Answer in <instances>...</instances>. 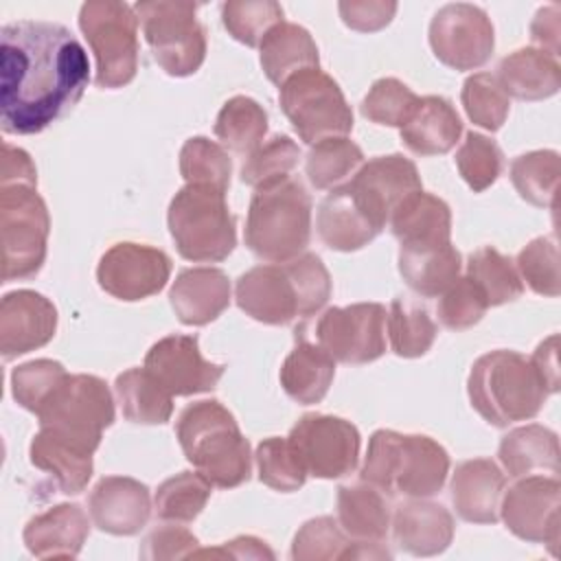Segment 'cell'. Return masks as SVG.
<instances>
[{
    "instance_id": "obj_1",
    "label": "cell",
    "mask_w": 561,
    "mask_h": 561,
    "mask_svg": "<svg viewBox=\"0 0 561 561\" xmlns=\"http://www.w3.org/2000/svg\"><path fill=\"white\" fill-rule=\"evenodd\" d=\"M90 61L57 22L18 20L0 31V118L4 134H39L81 99Z\"/></svg>"
},
{
    "instance_id": "obj_2",
    "label": "cell",
    "mask_w": 561,
    "mask_h": 561,
    "mask_svg": "<svg viewBox=\"0 0 561 561\" xmlns=\"http://www.w3.org/2000/svg\"><path fill=\"white\" fill-rule=\"evenodd\" d=\"M175 434L186 460L219 489H234L250 480L252 454L237 419L215 399L188 403Z\"/></svg>"
},
{
    "instance_id": "obj_3",
    "label": "cell",
    "mask_w": 561,
    "mask_h": 561,
    "mask_svg": "<svg viewBox=\"0 0 561 561\" xmlns=\"http://www.w3.org/2000/svg\"><path fill=\"white\" fill-rule=\"evenodd\" d=\"M449 473V454L425 434L373 432L362 465V480L386 495L432 497Z\"/></svg>"
},
{
    "instance_id": "obj_4",
    "label": "cell",
    "mask_w": 561,
    "mask_h": 561,
    "mask_svg": "<svg viewBox=\"0 0 561 561\" xmlns=\"http://www.w3.org/2000/svg\"><path fill=\"white\" fill-rule=\"evenodd\" d=\"M467 392L473 410L495 427L537 416L550 394L530 357L506 348L473 362Z\"/></svg>"
},
{
    "instance_id": "obj_5",
    "label": "cell",
    "mask_w": 561,
    "mask_h": 561,
    "mask_svg": "<svg viewBox=\"0 0 561 561\" xmlns=\"http://www.w3.org/2000/svg\"><path fill=\"white\" fill-rule=\"evenodd\" d=\"M311 239V197L300 180L254 188L245 219V245L267 263L300 256Z\"/></svg>"
},
{
    "instance_id": "obj_6",
    "label": "cell",
    "mask_w": 561,
    "mask_h": 561,
    "mask_svg": "<svg viewBox=\"0 0 561 561\" xmlns=\"http://www.w3.org/2000/svg\"><path fill=\"white\" fill-rule=\"evenodd\" d=\"M167 224L180 256L193 263L224 261L237 245L226 193L213 186L184 184L169 204Z\"/></svg>"
},
{
    "instance_id": "obj_7",
    "label": "cell",
    "mask_w": 561,
    "mask_h": 561,
    "mask_svg": "<svg viewBox=\"0 0 561 561\" xmlns=\"http://www.w3.org/2000/svg\"><path fill=\"white\" fill-rule=\"evenodd\" d=\"M79 28L94 59V83L116 90L134 81L138 72V18L134 7L118 0H90L79 9Z\"/></svg>"
},
{
    "instance_id": "obj_8",
    "label": "cell",
    "mask_w": 561,
    "mask_h": 561,
    "mask_svg": "<svg viewBox=\"0 0 561 561\" xmlns=\"http://www.w3.org/2000/svg\"><path fill=\"white\" fill-rule=\"evenodd\" d=\"M2 283L33 278L44 261L50 234L46 202L31 184H2L0 188Z\"/></svg>"
},
{
    "instance_id": "obj_9",
    "label": "cell",
    "mask_w": 561,
    "mask_h": 561,
    "mask_svg": "<svg viewBox=\"0 0 561 561\" xmlns=\"http://www.w3.org/2000/svg\"><path fill=\"white\" fill-rule=\"evenodd\" d=\"M39 427L94 454L103 430L114 423V399L96 375H68L35 414Z\"/></svg>"
},
{
    "instance_id": "obj_10",
    "label": "cell",
    "mask_w": 561,
    "mask_h": 561,
    "mask_svg": "<svg viewBox=\"0 0 561 561\" xmlns=\"http://www.w3.org/2000/svg\"><path fill=\"white\" fill-rule=\"evenodd\" d=\"M142 35L158 66L171 77H188L206 59V33L197 22V4L178 0H142L134 4Z\"/></svg>"
},
{
    "instance_id": "obj_11",
    "label": "cell",
    "mask_w": 561,
    "mask_h": 561,
    "mask_svg": "<svg viewBox=\"0 0 561 561\" xmlns=\"http://www.w3.org/2000/svg\"><path fill=\"white\" fill-rule=\"evenodd\" d=\"M278 101L298 138L316 145L353 129V110L340 85L320 68H307L278 85Z\"/></svg>"
},
{
    "instance_id": "obj_12",
    "label": "cell",
    "mask_w": 561,
    "mask_h": 561,
    "mask_svg": "<svg viewBox=\"0 0 561 561\" xmlns=\"http://www.w3.org/2000/svg\"><path fill=\"white\" fill-rule=\"evenodd\" d=\"M307 476L333 480L355 471L359 460L357 427L333 414H305L287 436Z\"/></svg>"
},
{
    "instance_id": "obj_13",
    "label": "cell",
    "mask_w": 561,
    "mask_h": 561,
    "mask_svg": "<svg viewBox=\"0 0 561 561\" xmlns=\"http://www.w3.org/2000/svg\"><path fill=\"white\" fill-rule=\"evenodd\" d=\"M430 46L440 64L454 70H476L491 59L495 48L491 18L478 4L449 2L430 22Z\"/></svg>"
},
{
    "instance_id": "obj_14",
    "label": "cell",
    "mask_w": 561,
    "mask_h": 561,
    "mask_svg": "<svg viewBox=\"0 0 561 561\" xmlns=\"http://www.w3.org/2000/svg\"><path fill=\"white\" fill-rule=\"evenodd\" d=\"M500 517L506 528L533 543H546L552 554L561 539V482L557 476H522L502 493Z\"/></svg>"
},
{
    "instance_id": "obj_15",
    "label": "cell",
    "mask_w": 561,
    "mask_h": 561,
    "mask_svg": "<svg viewBox=\"0 0 561 561\" xmlns=\"http://www.w3.org/2000/svg\"><path fill=\"white\" fill-rule=\"evenodd\" d=\"M386 316L379 302L331 307L316 324V340L335 362L370 364L386 353Z\"/></svg>"
},
{
    "instance_id": "obj_16",
    "label": "cell",
    "mask_w": 561,
    "mask_h": 561,
    "mask_svg": "<svg viewBox=\"0 0 561 561\" xmlns=\"http://www.w3.org/2000/svg\"><path fill=\"white\" fill-rule=\"evenodd\" d=\"M169 276L171 259L158 248L134 241L114 243L96 265L99 287L125 302H136L162 291Z\"/></svg>"
},
{
    "instance_id": "obj_17",
    "label": "cell",
    "mask_w": 561,
    "mask_h": 561,
    "mask_svg": "<svg viewBox=\"0 0 561 561\" xmlns=\"http://www.w3.org/2000/svg\"><path fill=\"white\" fill-rule=\"evenodd\" d=\"M145 368L173 394L191 397L210 392L226 366L204 359L195 335L171 333L158 340L145 355Z\"/></svg>"
},
{
    "instance_id": "obj_18",
    "label": "cell",
    "mask_w": 561,
    "mask_h": 561,
    "mask_svg": "<svg viewBox=\"0 0 561 561\" xmlns=\"http://www.w3.org/2000/svg\"><path fill=\"white\" fill-rule=\"evenodd\" d=\"M346 184L381 228L405 197L423 188L416 164L401 153L377 156L364 162Z\"/></svg>"
},
{
    "instance_id": "obj_19",
    "label": "cell",
    "mask_w": 561,
    "mask_h": 561,
    "mask_svg": "<svg viewBox=\"0 0 561 561\" xmlns=\"http://www.w3.org/2000/svg\"><path fill=\"white\" fill-rule=\"evenodd\" d=\"M57 331V307L39 291L15 289L0 300V353L9 362L46 346Z\"/></svg>"
},
{
    "instance_id": "obj_20",
    "label": "cell",
    "mask_w": 561,
    "mask_h": 561,
    "mask_svg": "<svg viewBox=\"0 0 561 561\" xmlns=\"http://www.w3.org/2000/svg\"><path fill=\"white\" fill-rule=\"evenodd\" d=\"M234 300L256 322L280 327L300 318V298L285 263H265L237 278Z\"/></svg>"
},
{
    "instance_id": "obj_21",
    "label": "cell",
    "mask_w": 561,
    "mask_h": 561,
    "mask_svg": "<svg viewBox=\"0 0 561 561\" xmlns=\"http://www.w3.org/2000/svg\"><path fill=\"white\" fill-rule=\"evenodd\" d=\"M88 513L99 530L131 537L140 533L151 517V495L140 480L105 476L94 484L88 497Z\"/></svg>"
},
{
    "instance_id": "obj_22",
    "label": "cell",
    "mask_w": 561,
    "mask_h": 561,
    "mask_svg": "<svg viewBox=\"0 0 561 561\" xmlns=\"http://www.w3.org/2000/svg\"><path fill=\"white\" fill-rule=\"evenodd\" d=\"M394 543L414 557H434L449 548L454 539L451 513L427 497H410L399 504L390 519Z\"/></svg>"
},
{
    "instance_id": "obj_23",
    "label": "cell",
    "mask_w": 561,
    "mask_h": 561,
    "mask_svg": "<svg viewBox=\"0 0 561 561\" xmlns=\"http://www.w3.org/2000/svg\"><path fill=\"white\" fill-rule=\"evenodd\" d=\"M506 486L504 471L491 458H471L456 467L449 495L460 519L471 524H495Z\"/></svg>"
},
{
    "instance_id": "obj_24",
    "label": "cell",
    "mask_w": 561,
    "mask_h": 561,
    "mask_svg": "<svg viewBox=\"0 0 561 561\" xmlns=\"http://www.w3.org/2000/svg\"><path fill=\"white\" fill-rule=\"evenodd\" d=\"M90 519L79 504H57L26 522L24 546L37 559H75L90 535Z\"/></svg>"
},
{
    "instance_id": "obj_25",
    "label": "cell",
    "mask_w": 561,
    "mask_h": 561,
    "mask_svg": "<svg viewBox=\"0 0 561 561\" xmlns=\"http://www.w3.org/2000/svg\"><path fill=\"white\" fill-rule=\"evenodd\" d=\"M230 278L219 267H186L169 291V302L182 324L204 327L217 320L230 305Z\"/></svg>"
},
{
    "instance_id": "obj_26",
    "label": "cell",
    "mask_w": 561,
    "mask_h": 561,
    "mask_svg": "<svg viewBox=\"0 0 561 561\" xmlns=\"http://www.w3.org/2000/svg\"><path fill=\"white\" fill-rule=\"evenodd\" d=\"M318 234L337 252H355L368 245L383 228L366 213L348 184L331 188L318 206Z\"/></svg>"
},
{
    "instance_id": "obj_27",
    "label": "cell",
    "mask_w": 561,
    "mask_h": 561,
    "mask_svg": "<svg viewBox=\"0 0 561 561\" xmlns=\"http://www.w3.org/2000/svg\"><path fill=\"white\" fill-rule=\"evenodd\" d=\"M401 248H432L451 241V210L423 188L405 197L388 219Z\"/></svg>"
},
{
    "instance_id": "obj_28",
    "label": "cell",
    "mask_w": 561,
    "mask_h": 561,
    "mask_svg": "<svg viewBox=\"0 0 561 561\" xmlns=\"http://www.w3.org/2000/svg\"><path fill=\"white\" fill-rule=\"evenodd\" d=\"M506 96L519 101H543L561 88V66L557 57L535 48H517L502 57L495 75Z\"/></svg>"
},
{
    "instance_id": "obj_29",
    "label": "cell",
    "mask_w": 561,
    "mask_h": 561,
    "mask_svg": "<svg viewBox=\"0 0 561 561\" xmlns=\"http://www.w3.org/2000/svg\"><path fill=\"white\" fill-rule=\"evenodd\" d=\"M462 134V121L456 107L436 94L423 96L401 127L403 145L416 156H440L456 147Z\"/></svg>"
},
{
    "instance_id": "obj_30",
    "label": "cell",
    "mask_w": 561,
    "mask_h": 561,
    "mask_svg": "<svg viewBox=\"0 0 561 561\" xmlns=\"http://www.w3.org/2000/svg\"><path fill=\"white\" fill-rule=\"evenodd\" d=\"M335 377V359L305 337H296V346L280 366V386L289 399L300 405L320 403Z\"/></svg>"
},
{
    "instance_id": "obj_31",
    "label": "cell",
    "mask_w": 561,
    "mask_h": 561,
    "mask_svg": "<svg viewBox=\"0 0 561 561\" xmlns=\"http://www.w3.org/2000/svg\"><path fill=\"white\" fill-rule=\"evenodd\" d=\"M28 456L31 462L46 471L55 480L57 489L66 495L81 493L92 478V454L53 434L50 430L39 427L31 440Z\"/></svg>"
},
{
    "instance_id": "obj_32",
    "label": "cell",
    "mask_w": 561,
    "mask_h": 561,
    "mask_svg": "<svg viewBox=\"0 0 561 561\" xmlns=\"http://www.w3.org/2000/svg\"><path fill=\"white\" fill-rule=\"evenodd\" d=\"M497 458L511 478L537 471L559 473V436L546 425L528 423L511 430L497 447Z\"/></svg>"
},
{
    "instance_id": "obj_33",
    "label": "cell",
    "mask_w": 561,
    "mask_h": 561,
    "mask_svg": "<svg viewBox=\"0 0 561 561\" xmlns=\"http://www.w3.org/2000/svg\"><path fill=\"white\" fill-rule=\"evenodd\" d=\"M259 59L265 77L280 85L291 75L318 68V46L311 37V33L294 22H280L276 24L259 44Z\"/></svg>"
},
{
    "instance_id": "obj_34",
    "label": "cell",
    "mask_w": 561,
    "mask_h": 561,
    "mask_svg": "<svg viewBox=\"0 0 561 561\" xmlns=\"http://www.w3.org/2000/svg\"><path fill=\"white\" fill-rule=\"evenodd\" d=\"M388 495L368 482L337 489V524L355 541H381L390 530Z\"/></svg>"
},
{
    "instance_id": "obj_35",
    "label": "cell",
    "mask_w": 561,
    "mask_h": 561,
    "mask_svg": "<svg viewBox=\"0 0 561 561\" xmlns=\"http://www.w3.org/2000/svg\"><path fill=\"white\" fill-rule=\"evenodd\" d=\"M462 259L449 243L432 248H399V274L405 285L425 298L440 296L458 276Z\"/></svg>"
},
{
    "instance_id": "obj_36",
    "label": "cell",
    "mask_w": 561,
    "mask_h": 561,
    "mask_svg": "<svg viewBox=\"0 0 561 561\" xmlns=\"http://www.w3.org/2000/svg\"><path fill=\"white\" fill-rule=\"evenodd\" d=\"M114 392L129 423L160 425L173 414V394L145 366L121 373L114 381Z\"/></svg>"
},
{
    "instance_id": "obj_37",
    "label": "cell",
    "mask_w": 561,
    "mask_h": 561,
    "mask_svg": "<svg viewBox=\"0 0 561 561\" xmlns=\"http://www.w3.org/2000/svg\"><path fill=\"white\" fill-rule=\"evenodd\" d=\"M267 134V112L250 96H232L224 103L215 121V136L221 147L250 156Z\"/></svg>"
},
{
    "instance_id": "obj_38",
    "label": "cell",
    "mask_w": 561,
    "mask_h": 561,
    "mask_svg": "<svg viewBox=\"0 0 561 561\" xmlns=\"http://www.w3.org/2000/svg\"><path fill=\"white\" fill-rule=\"evenodd\" d=\"M386 324L390 346L399 357L425 355L438 333V327L432 320L430 311L421 302L405 296H397L390 302Z\"/></svg>"
},
{
    "instance_id": "obj_39",
    "label": "cell",
    "mask_w": 561,
    "mask_h": 561,
    "mask_svg": "<svg viewBox=\"0 0 561 561\" xmlns=\"http://www.w3.org/2000/svg\"><path fill=\"white\" fill-rule=\"evenodd\" d=\"M561 158L552 149H537L511 162V182L519 197L537 208H554Z\"/></svg>"
},
{
    "instance_id": "obj_40",
    "label": "cell",
    "mask_w": 561,
    "mask_h": 561,
    "mask_svg": "<svg viewBox=\"0 0 561 561\" xmlns=\"http://www.w3.org/2000/svg\"><path fill=\"white\" fill-rule=\"evenodd\" d=\"M362 164L364 153L353 140H348L346 136L327 138L311 145L305 162V173L313 188L327 191L346 184V180L353 178Z\"/></svg>"
},
{
    "instance_id": "obj_41",
    "label": "cell",
    "mask_w": 561,
    "mask_h": 561,
    "mask_svg": "<svg viewBox=\"0 0 561 561\" xmlns=\"http://www.w3.org/2000/svg\"><path fill=\"white\" fill-rule=\"evenodd\" d=\"M467 276L484 294L489 307L517 300L524 291V280L519 278L515 261L491 245L471 252L467 263Z\"/></svg>"
},
{
    "instance_id": "obj_42",
    "label": "cell",
    "mask_w": 561,
    "mask_h": 561,
    "mask_svg": "<svg viewBox=\"0 0 561 561\" xmlns=\"http://www.w3.org/2000/svg\"><path fill=\"white\" fill-rule=\"evenodd\" d=\"M213 484L199 471H180L167 478L153 497V511L164 522H193L206 506Z\"/></svg>"
},
{
    "instance_id": "obj_43",
    "label": "cell",
    "mask_w": 561,
    "mask_h": 561,
    "mask_svg": "<svg viewBox=\"0 0 561 561\" xmlns=\"http://www.w3.org/2000/svg\"><path fill=\"white\" fill-rule=\"evenodd\" d=\"M180 173L186 184H204L226 193L230 186L232 160L219 142L193 136L182 145Z\"/></svg>"
},
{
    "instance_id": "obj_44",
    "label": "cell",
    "mask_w": 561,
    "mask_h": 561,
    "mask_svg": "<svg viewBox=\"0 0 561 561\" xmlns=\"http://www.w3.org/2000/svg\"><path fill=\"white\" fill-rule=\"evenodd\" d=\"M221 22L232 39L254 48L283 22V7L274 0H230L221 4Z\"/></svg>"
},
{
    "instance_id": "obj_45",
    "label": "cell",
    "mask_w": 561,
    "mask_h": 561,
    "mask_svg": "<svg viewBox=\"0 0 561 561\" xmlns=\"http://www.w3.org/2000/svg\"><path fill=\"white\" fill-rule=\"evenodd\" d=\"M300 147L289 136H272L267 142H261L241 167V182L261 188L285 178L298 167Z\"/></svg>"
},
{
    "instance_id": "obj_46",
    "label": "cell",
    "mask_w": 561,
    "mask_h": 561,
    "mask_svg": "<svg viewBox=\"0 0 561 561\" xmlns=\"http://www.w3.org/2000/svg\"><path fill=\"white\" fill-rule=\"evenodd\" d=\"M460 101L469 121L486 131H497L506 123L511 110L506 92L491 72H473L467 77Z\"/></svg>"
},
{
    "instance_id": "obj_47",
    "label": "cell",
    "mask_w": 561,
    "mask_h": 561,
    "mask_svg": "<svg viewBox=\"0 0 561 561\" xmlns=\"http://www.w3.org/2000/svg\"><path fill=\"white\" fill-rule=\"evenodd\" d=\"M254 460L259 469V480L274 491L291 493L298 491L307 480V469L302 467L287 438L270 436L261 440Z\"/></svg>"
},
{
    "instance_id": "obj_48",
    "label": "cell",
    "mask_w": 561,
    "mask_h": 561,
    "mask_svg": "<svg viewBox=\"0 0 561 561\" xmlns=\"http://www.w3.org/2000/svg\"><path fill=\"white\" fill-rule=\"evenodd\" d=\"M419 96L399 79L383 77L377 79L368 94L362 99V116L370 123L386 127H403L419 105Z\"/></svg>"
},
{
    "instance_id": "obj_49",
    "label": "cell",
    "mask_w": 561,
    "mask_h": 561,
    "mask_svg": "<svg viewBox=\"0 0 561 561\" xmlns=\"http://www.w3.org/2000/svg\"><path fill=\"white\" fill-rule=\"evenodd\" d=\"M519 278L546 298H557L561 294V270H559V248L554 237H537L526 243L515 261Z\"/></svg>"
},
{
    "instance_id": "obj_50",
    "label": "cell",
    "mask_w": 561,
    "mask_h": 561,
    "mask_svg": "<svg viewBox=\"0 0 561 561\" xmlns=\"http://www.w3.org/2000/svg\"><path fill=\"white\" fill-rule=\"evenodd\" d=\"M456 167L467 186L473 193H482L500 178L504 167V153L495 140L478 131H469L460 149L456 151Z\"/></svg>"
},
{
    "instance_id": "obj_51",
    "label": "cell",
    "mask_w": 561,
    "mask_h": 561,
    "mask_svg": "<svg viewBox=\"0 0 561 561\" xmlns=\"http://www.w3.org/2000/svg\"><path fill=\"white\" fill-rule=\"evenodd\" d=\"M68 377L66 368L55 359H31L13 368L11 394L24 410L37 414L55 388Z\"/></svg>"
},
{
    "instance_id": "obj_52",
    "label": "cell",
    "mask_w": 561,
    "mask_h": 561,
    "mask_svg": "<svg viewBox=\"0 0 561 561\" xmlns=\"http://www.w3.org/2000/svg\"><path fill=\"white\" fill-rule=\"evenodd\" d=\"M348 539L337 519L322 515L305 522L291 541L294 561H331L342 559Z\"/></svg>"
},
{
    "instance_id": "obj_53",
    "label": "cell",
    "mask_w": 561,
    "mask_h": 561,
    "mask_svg": "<svg viewBox=\"0 0 561 561\" xmlns=\"http://www.w3.org/2000/svg\"><path fill=\"white\" fill-rule=\"evenodd\" d=\"M489 305L484 294L469 276H458L438 298L436 313L443 327L451 331L471 329L482 320Z\"/></svg>"
},
{
    "instance_id": "obj_54",
    "label": "cell",
    "mask_w": 561,
    "mask_h": 561,
    "mask_svg": "<svg viewBox=\"0 0 561 561\" xmlns=\"http://www.w3.org/2000/svg\"><path fill=\"white\" fill-rule=\"evenodd\" d=\"M300 298V318L318 313L331 298V274L318 254L305 252L285 263Z\"/></svg>"
},
{
    "instance_id": "obj_55",
    "label": "cell",
    "mask_w": 561,
    "mask_h": 561,
    "mask_svg": "<svg viewBox=\"0 0 561 561\" xmlns=\"http://www.w3.org/2000/svg\"><path fill=\"white\" fill-rule=\"evenodd\" d=\"M197 537L184 526L162 524L153 528L140 543V559L145 561H164V559H191L197 550Z\"/></svg>"
},
{
    "instance_id": "obj_56",
    "label": "cell",
    "mask_w": 561,
    "mask_h": 561,
    "mask_svg": "<svg viewBox=\"0 0 561 561\" xmlns=\"http://www.w3.org/2000/svg\"><path fill=\"white\" fill-rule=\"evenodd\" d=\"M342 22L359 33H375L388 26L397 13V2L386 0H344L337 4Z\"/></svg>"
},
{
    "instance_id": "obj_57",
    "label": "cell",
    "mask_w": 561,
    "mask_h": 561,
    "mask_svg": "<svg viewBox=\"0 0 561 561\" xmlns=\"http://www.w3.org/2000/svg\"><path fill=\"white\" fill-rule=\"evenodd\" d=\"M195 559L199 557H210V559H274V552L265 546V541L243 535L234 537L217 548H202L193 552ZM191 557V559H193Z\"/></svg>"
},
{
    "instance_id": "obj_58",
    "label": "cell",
    "mask_w": 561,
    "mask_h": 561,
    "mask_svg": "<svg viewBox=\"0 0 561 561\" xmlns=\"http://www.w3.org/2000/svg\"><path fill=\"white\" fill-rule=\"evenodd\" d=\"M559 15H561L559 4H548V7H541L535 13V20L530 22V37L537 44L535 48L552 57H559V33H561Z\"/></svg>"
},
{
    "instance_id": "obj_59",
    "label": "cell",
    "mask_w": 561,
    "mask_h": 561,
    "mask_svg": "<svg viewBox=\"0 0 561 561\" xmlns=\"http://www.w3.org/2000/svg\"><path fill=\"white\" fill-rule=\"evenodd\" d=\"M2 184H31L37 186V169L31 156L9 142L2 145Z\"/></svg>"
},
{
    "instance_id": "obj_60",
    "label": "cell",
    "mask_w": 561,
    "mask_h": 561,
    "mask_svg": "<svg viewBox=\"0 0 561 561\" xmlns=\"http://www.w3.org/2000/svg\"><path fill=\"white\" fill-rule=\"evenodd\" d=\"M530 362L535 364L548 392L554 394L559 390V335L552 333L548 340H543L530 355Z\"/></svg>"
},
{
    "instance_id": "obj_61",
    "label": "cell",
    "mask_w": 561,
    "mask_h": 561,
    "mask_svg": "<svg viewBox=\"0 0 561 561\" xmlns=\"http://www.w3.org/2000/svg\"><path fill=\"white\" fill-rule=\"evenodd\" d=\"M342 559H392V552L381 541H348Z\"/></svg>"
}]
</instances>
